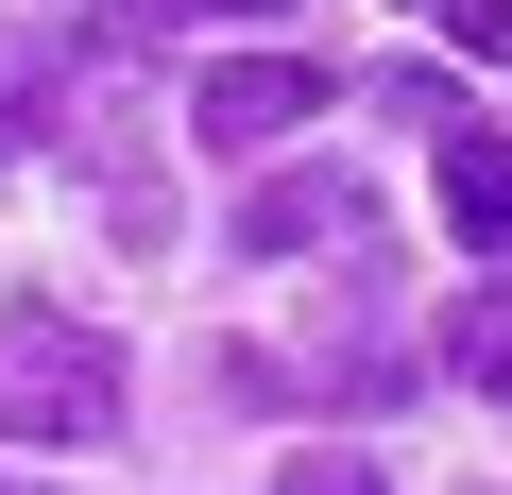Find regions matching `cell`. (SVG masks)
<instances>
[{
	"mask_svg": "<svg viewBox=\"0 0 512 495\" xmlns=\"http://www.w3.org/2000/svg\"><path fill=\"white\" fill-rule=\"evenodd\" d=\"M444 35H461L478 69H512V0H444Z\"/></svg>",
	"mask_w": 512,
	"mask_h": 495,
	"instance_id": "ba28073f",
	"label": "cell"
},
{
	"mask_svg": "<svg viewBox=\"0 0 512 495\" xmlns=\"http://www.w3.org/2000/svg\"><path fill=\"white\" fill-rule=\"evenodd\" d=\"M444 222H461V239H512V137L444 120Z\"/></svg>",
	"mask_w": 512,
	"mask_h": 495,
	"instance_id": "277c9868",
	"label": "cell"
},
{
	"mask_svg": "<svg viewBox=\"0 0 512 495\" xmlns=\"http://www.w3.org/2000/svg\"><path fill=\"white\" fill-rule=\"evenodd\" d=\"M222 18H291V0H222Z\"/></svg>",
	"mask_w": 512,
	"mask_h": 495,
	"instance_id": "9c48e42d",
	"label": "cell"
},
{
	"mask_svg": "<svg viewBox=\"0 0 512 495\" xmlns=\"http://www.w3.org/2000/svg\"><path fill=\"white\" fill-rule=\"evenodd\" d=\"M0 427L18 444H120V342L69 308H18L0 325Z\"/></svg>",
	"mask_w": 512,
	"mask_h": 495,
	"instance_id": "6da1fadb",
	"label": "cell"
},
{
	"mask_svg": "<svg viewBox=\"0 0 512 495\" xmlns=\"http://www.w3.org/2000/svg\"><path fill=\"white\" fill-rule=\"evenodd\" d=\"M274 495H393V478H376V461H342V444H291V478H274Z\"/></svg>",
	"mask_w": 512,
	"mask_h": 495,
	"instance_id": "52a82bcc",
	"label": "cell"
},
{
	"mask_svg": "<svg viewBox=\"0 0 512 495\" xmlns=\"http://www.w3.org/2000/svg\"><path fill=\"white\" fill-rule=\"evenodd\" d=\"M376 205L359 171H274V188H239V257H359Z\"/></svg>",
	"mask_w": 512,
	"mask_h": 495,
	"instance_id": "3957f363",
	"label": "cell"
},
{
	"mask_svg": "<svg viewBox=\"0 0 512 495\" xmlns=\"http://www.w3.org/2000/svg\"><path fill=\"white\" fill-rule=\"evenodd\" d=\"M52 86H69V35H0V154L52 137Z\"/></svg>",
	"mask_w": 512,
	"mask_h": 495,
	"instance_id": "8992f818",
	"label": "cell"
},
{
	"mask_svg": "<svg viewBox=\"0 0 512 495\" xmlns=\"http://www.w3.org/2000/svg\"><path fill=\"white\" fill-rule=\"evenodd\" d=\"M308 103H342V86H325V69H291V52H222V69L188 86V137H205V154H274Z\"/></svg>",
	"mask_w": 512,
	"mask_h": 495,
	"instance_id": "7a4b0ae2",
	"label": "cell"
},
{
	"mask_svg": "<svg viewBox=\"0 0 512 495\" xmlns=\"http://www.w3.org/2000/svg\"><path fill=\"white\" fill-rule=\"evenodd\" d=\"M444 376H461V393H512V274L444 308Z\"/></svg>",
	"mask_w": 512,
	"mask_h": 495,
	"instance_id": "5b68a950",
	"label": "cell"
}]
</instances>
